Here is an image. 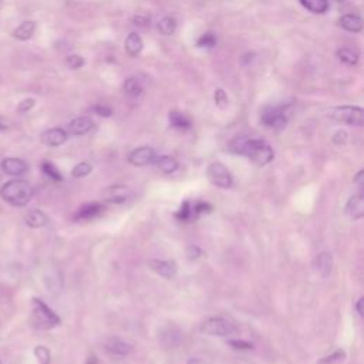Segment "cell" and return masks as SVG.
<instances>
[{"label":"cell","instance_id":"1","mask_svg":"<svg viewBox=\"0 0 364 364\" xmlns=\"http://www.w3.org/2000/svg\"><path fill=\"white\" fill-rule=\"evenodd\" d=\"M229 149L238 155H245L247 158L258 164V165H266L269 164L275 152L271 148V145H267L263 140H256L246 136H238L234 141L231 142Z\"/></svg>","mask_w":364,"mask_h":364},{"label":"cell","instance_id":"2","mask_svg":"<svg viewBox=\"0 0 364 364\" xmlns=\"http://www.w3.org/2000/svg\"><path fill=\"white\" fill-rule=\"evenodd\" d=\"M34 189L23 179H12L0 188V197L13 206H25L31 201Z\"/></svg>","mask_w":364,"mask_h":364},{"label":"cell","instance_id":"3","mask_svg":"<svg viewBox=\"0 0 364 364\" xmlns=\"http://www.w3.org/2000/svg\"><path fill=\"white\" fill-rule=\"evenodd\" d=\"M60 317L51 309L37 297H33L31 302V323L39 330H50L60 324Z\"/></svg>","mask_w":364,"mask_h":364},{"label":"cell","instance_id":"4","mask_svg":"<svg viewBox=\"0 0 364 364\" xmlns=\"http://www.w3.org/2000/svg\"><path fill=\"white\" fill-rule=\"evenodd\" d=\"M330 117L339 121V123L349 124L354 127H361L364 123V111L361 107H354V105H343V107H336L330 111Z\"/></svg>","mask_w":364,"mask_h":364},{"label":"cell","instance_id":"5","mask_svg":"<svg viewBox=\"0 0 364 364\" xmlns=\"http://www.w3.org/2000/svg\"><path fill=\"white\" fill-rule=\"evenodd\" d=\"M201 332L209 336H219L226 337L236 333V326L225 317H209L202 323Z\"/></svg>","mask_w":364,"mask_h":364},{"label":"cell","instance_id":"6","mask_svg":"<svg viewBox=\"0 0 364 364\" xmlns=\"http://www.w3.org/2000/svg\"><path fill=\"white\" fill-rule=\"evenodd\" d=\"M260 121L265 124L266 127L273 128V130L280 131L288 125V116H286V107H266L262 111Z\"/></svg>","mask_w":364,"mask_h":364},{"label":"cell","instance_id":"7","mask_svg":"<svg viewBox=\"0 0 364 364\" xmlns=\"http://www.w3.org/2000/svg\"><path fill=\"white\" fill-rule=\"evenodd\" d=\"M208 178L209 181L218 188H222V189H228L234 184V178L229 173V169L221 162H212L209 167H208Z\"/></svg>","mask_w":364,"mask_h":364},{"label":"cell","instance_id":"8","mask_svg":"<svg viewBox=\"0 0 364 364\" xmlns=\"http://www.w3.org/2000/svg\"><path fill=\"white\" fill-rule=\"evenodd\" d=\"M157 158L154 148L151 147H140V148L131 151L128 155V162L134 167H145L148 164H152Z\"/></svg>","mask_w":364,"mask_h":364},{"label":"cell","instance_id":"9","mask_svg":"<svg viewBox=\"0 0 364 364\" xmlns=\"http://www.w3.org/2000/svg\"><path fill=\"white\" fill-rule=\"evenodd\" d=\"M131 197H132V192H131L127 186L121 185L108 186V188L103 192L104 201L105 202H110V204H124V202H127Z\"/></svg>","mask_w":364,"mask_h":364},{"label":"cell","instance_id":"10","mask_svg":"<svg viewBox=\"0 0 364 364\" xmlns=\"http://www.w3.org/2000/svg\"><path fill=\"white\" fill-rule=\"evenodd\" d=\"M151 271L165 279H173L177 275V263L174 260H158L152 259L148 262Z\"/></svg>","mask_w":364,"mask_h":364},{"label":"cell","instance_id":"11","mask_svg":"<svg viewBox=\"0 0 364 364\" xmlns=\"http://www.w3.org/2000/svg\"><path fill=\"white\" fill-rule=\"evenodd\" d=\"M67 131H64L63 128H50L42 134V141L47 147H60L67 141Z\"/></svg>","mask_w":364,"mask_h":364},{"label":"cell","instance_id":"12","mask_svg":"<svg viewBox=\"0 0 364 364\" xmlns=\"http://www.w3.org/2000/svg\"><path fill=\"white\" fill-rule=\"evenodd\" d=\"M2 169L12 177H22L29 171V167L23 160L19 158H6L2 161Z\"/></svg>","mask_w":364,"mask_h":364},{"label":"cell","instance_id":"13","mask_svg":"<svg viewBox=\"0 0 364 364\" xmlns=\"http://www.w3.org/2000/svg\"><path fill=\"white\" fill-rule=\"evenodd\" d=\"M94 128V121L90 117L74 118L68 124V134L71 136H86Z\"/></svg>","mask_w":364,"mask_h":364},{"label":"cell","instance_id":"14","mask_svg":"<svg viewBox=\"0 0 364 364\" xmlns=\"http://www.w3.org/2000/svg\"><path fill=\"white\" fill-rule=\"evenodd\" d=\"M346 214L352 219H361L364 216V197L363 194L353 195L346 204Z\"/></svg>","mask_w":364,"mask_h":364},{"label":"cell","instance_id":"15","mask_svg":"<svg viewBox=\"0 0 364 364\" xmlns=\"http://www.w3.org/2000/svg\"><path fill=\"white\" fill-rule=\"evenodd\" d=\"M105 350L114 356H128L132 352V346L121 339H110L105 343Z\"/></svg>","mask_w":364,"mask_h":364},{"label":"cell","instance_id":"16","mask_svg":"<svg viewBox=\"0 0 364 364\" xmlns=\"http://www.w3.org/2000/svg\"><path fill=\"white\" fill-rule=\"evenodd\" d=\"M103 210H104V206L97 204V202L87 204L77 210V214L74 215V219L75 221H88V219H93L95 216H99Z\"/></svg>","mask_w":364,"mask_h":364},{"label":"cell","instance_id":"17","mask_svg":"<svg viewBox=\"0 0 364 364\" xmlns=\"http://www.w3.org/2000/svg\"><path fill=\"white\" fill-rule=\"evenodd\" d=\"M316 271L320 273L323 278H326L330 275V272L333 269V258L332 255L327 252H321L316 256L315 260Z\"/></svg>","mask_w":364,"mask_h":364},{"label":"cell","instance_id":"18","mask_svg":"<svg viewBox=\"0 0 364 364\" xmlns=\"http://www.w3.org/2000/svg\"><path fill=\"white\" fill-rule=\"evenodd\" d=\"M25 222L30 226V228H43L49 222V218L44 214L43 210L40 209H31L25 215Z\"/></svg>","mask_w":364,"mask_h":364},{"label":"cell","instance_id":"19","mask_svg":"<svg viewBox=\"0 0 364 364\" xmlns=\"http://www.w3.org/2000/svg\"><path fill=\"white\" fill-rule=\"evenodd\" d=\"M340 26L347 31L360 33L363 29V20L357 14H344L340 17Z\"/></svg>","mask_w":364,"mask_h":364},{"label":"cell","instance_id":"20","mask_svg":"<svg viewBox=\"0 0 364 364\" xmlns=\"http://www.w3.org/2000/svg\"><path fill=\"white\" fill-rule=\"evenodd\" d=\"M34 31H36V23L29 20V22H23L22 25L17 26V27L13 30L12 34L13 37L17 39L20 42H26V40H29V39L34 34Z\"/></svg>","mask_w":364,"mask_h":364},{"label":"cell","instance_id":"21","mask_svg":"<svg viewBox=\"0 0 364 364\" xmlns=\"http://www.w3.org/2000/svg\"><path fill=\"white\" fill-rule=\"evenodd\" d=\"M155 165L157 168L162 171L164 174H173L175 173L179 167V162L174 157H169V155H162V157H158L155 158Z\"/></svg>","mask_w":364,"mask_h":364},{"label":"cell","instance_id":"22","mask_svg":"<svg viewBox=\"0 0 364 364\" xmlns=\"http://www.w3.org/2000/svg\"><path fill=\"white\" fill-rule=\"evenodd\" d=\"M144 43L142 39L140 37V34L137 33H130L128 37L125 39V50L131 57H137L142 51Z\"/></svg>","mask_w":364,"mask_h":364},{"label":"cell","instance_id":"23","mask_svg":"<svg viewBox=\"0 0 364 364\" xmlns=\"http://www.w3.org/2000/svg\"><path fill=\"white\" fill-rule=\"evenodd\" d=\"M168 118H169L171 127H174V128H178V130H188V128H191V120L186 117L185 114H182V112L171 111Z\"/></svg>","mask_w":364,"mask_h":364},{"label":"cell","instance_id":"24","mask_svg":"<svg viewBox=\"0 0 364 364\" xmlns=\"http://www.w3.org/2000/svg\"><path fill=\"white\" fill-rule=\"evenodd\" d=\"M302 6L315 14H323L329 10V0H300Z\"/></svg>","mask_w":364,"mask_h":364},{"label":"cell","instance_id":"25","mask_svg":"<svg viewBox=\"0 0 364 364\" xmlns=\"http://www.w3.org/2000/svg\"><path fill=\"white\" fill-rule=\"evenodd\" d=\"M337 57L340 59V62L344 63L347 66H356L358 63V53H356L352 49H347V47L337 50Z\"/></svg>","mask_w":364,"mask_h":364},{"label":"cell","instance_id":"26","mask_svg":"<svg viewBox=\"0 0 364 364\" xmlns=\"http://www.w3.org/2000/svg\"><path fill=\"white\" fill-rule=\"evenodd\" d=\"M158 30H160L161 34H164V36H171V34H174L175 33V30H177V22H175V19L174 17H169V16H167V17H162V19L158 22Z\"/></svg>","mask_w":364,"mask_h":364},{"label":"cell","instance_id":"27","mask_svg":"<svg viewBox=\"0 0 364 364\" xmlns=\"http://www.w3.org/2000/svg\"><path fill=\"white\" fill-rule=\"evenodd\" d=\"M124 91H125V94H128L130 97H138V95L142 94L144 88H142L140 81L131 77V79L125 80V83H124Z\"/></svg>","mask_w":364,"mask_h":364},{"label":"cell","instance_id":"28","mask_svg":"<svg viewBox=\"0 0 364 364\" xmlns=\"http://www.w3.org/2000/svg\"><path fill=\"white\" fill-rule=\"evenodd\" d=\"M42 169H43V173L46 174L49 178L53 179V181H63L62 173H60L56 168V165L51 164L50 161H44L43 164H42Z\"/></svg>","mask_w":364,"mask_h":364},{"label":"cell","instance_id":"29","mask_svg":"<svg viewBox=\"0 0 364 364\" xmlns=\"http://www.w3.org/2000/svg\"><path fill=\"white\" fill-rule=\"evenodd\" d=\"M91 171H93V165H91L90 162H80V164H77V165L73 168L71 175H73L74 178H83V177H87Z\"/></svg>","mask_w":364,"mask_h":364},{"label":"cell","instance_id":"30","mask_svg":"<svg viewBox=\"0 0 364 364\" xmlns=\"http://www.w3.org/2000/svg\"><path fill=\"white\" fill-rule=\"evenodd\" d=\"M34 356H36L40 364H50V361H51L50 350L47 347H44V346H37L34 349Z\"/></svg>","mask_w":364,"mask_h":364},{"label":"cell","instance_id":"31","mask_svg":"<svg viewBox=\"0 0 364 364\" xmlns=\"http://www.w3.org/2000/svg\"><path fill=\"white\" fill-rule=\"evenodd\" d=\"M198 47H205V49H212L216 46V37L212 33H205L197 42Z\"/></svg>","mask_w":364,"mask_h":364},{"label":"cell","instance_id":"32","mask_svg":"<svg viewBox=\"0 0 364 364\" xmlns=\"http://www.w3.org/2000/svg\"><path fill=\"white\" fill-rule=\"evenodd\" d=\"M346 358V352L344 350H336L332 356H327V357L321 358L320 364H336L341 363Z\"/></svg>","mask_w":364,"mask_h":364},{"label":"cell","instance_id":"33","mask_svg":"<svg viewBox=\"0 0 364 364\" xmlns=\"http://www.w3.org/2000/svg\"><path fill=\"white\" fill-rule=\"evenodd\" d=\"M66 64H67V67L71 68V70H79V68H81L86 64V60L81 56H79V54H71V56L67 57Z\"/></svg>","mask_w":364,"mask_h":364},{"label":"cell","instance_id":"34","mask_svg":"<svg viewBox=\"0 0 364 364\" xmlns=\"http://www.w3.org/2000/svg\"><path fill=\"white\" fill-rule=\"evenodd\" d=\"M177 216H178L179 219H182V221H188V219H191L192 216H194V206L186 201L185 204L182 205V208L179 209L178 215Z\"/></svg>","mask_w":364,"mask_h":364},{"label":"cell","instance_id":"35","mask_svg":"<svg viewBox=\"0 0 364 364\" xmlns=\"http://www.w3.org/2000/svg\"><path fill=\"white\" fill-rule=\"evenodd\" d=\"M214 97H215V104L219 108H225L228 105V95H226V93L223 91L222 88H216Z\"/></svg>","mask_w":364,"mask_h":364},{"label":"cell","instance_id":"36","mask_svg":"<svg viewBox=\"0 0 364 364\" xmlns=\"http://www.w3.org/2000/svg\"><path fill=\"white\" fill-rule=\"evenodd\" d=\"M34 104H36L34 99L23 100V101H22V103H19V105H17V111H19L20 114H25V112L30 111L31 108L34 107Z\"/></svg>","mask_w":364,"mask_h":364},{"label":"cell","instance_id":"37","mask_svg":"<svg viewBox=\"0 0 364 364\" xmlns=\"http://www.w3.org/2000/svg\"><path fill=\"white\" fill-rule=\"evenodd\" d=\"M229 344L232 346L234 349H238V350H251V349H253L252 343L243 341V340H229Z\"/></svg>","mask_w":364,"mask_h":364},{"label":"cell","instance_id":"38","mask_svg":"<svg viewBox=\"0 0 364 364\" xmlns=\"http://www.w3.org/2000/svg\"><path fill=\"white\" fill-rule=\"evenodd\" d=\"M94 111H95V114L101 116V117H111L112 116L111 107H108V105H104V104L94 105Z\"/></svg>","mask_w":364,"mask_h":364},{"label":"cell","instance_id":"39","mask_svg":"<svg viewBox=\"0 0 364 364\" xmlns=\"http://www.w3.org/2000/svg\"><path fill=\"white\" fill-rule=\"evenodd\" d=\"M186 256H188V259L189 260L198 259V258L201 256V249H199L198 246H195V245H191V246H188Z\"/></svg>","mask_w":364,"mask_h":364},{"label":"cell","instance_id":"40","mask_svg":"<svg viewBox=\"0 0 364 364\" xmlns=\"http://www.w3.org/2000/svg\"><path fill=\"white\" fill-rule=\"evenodd\" d=\"M347 132L344 130H339L334 132L333 136V142L334 144H344L347 141Z\"/></svg>","mask_w":364,"mask_h":364},{"label":"cell","instance_id":"41","mask_svg":"<svg viewBox=\"0 0 364 364\" xmlns=\"http://www.w3.org/2000/svg\"><path fill=\"white\" fill-rule=\"evenodd\" d=\"M132 22L137 26H147L149 23V17H147V16H136Z\"/></svg>","mask_w":364,"mask_h":364},{"label":"cell","instance_id":"42","mask_svg":"<svg viewBox=\"0 0 364 364\" xmlns=\"http://www.w3.org/2000/svg\"><path fill=\"white\" fill-rule=\"evenodd\" d=\"M363 179H364V171H360V173L356 175V178H354V184H357L358 188H363Z\"/></svg>","mask_w":364,"mask_h":364},{"label":"cell","instance_id":"43","mask_svg":"<svg viewBox=\"0 0 364 364\" xmlns=\"http://www.w3.org/2000/svg\"><path fill=\"white\" fill-rule=\"evenodd\" d=\"M363 303H364V299L363 297H360L357 300V304H356V310H357L358 316H361L363 317Z\"/></svg>","mask_w":364,"mask_h":364},{"label":"cell","instance_id":"44","mask_svg":"<svg viewBox=\"0 0 364 364\" xmlns=\"http://www.w3.org/2000/svg\"><path fill=\"white\" fill-rule=\"evenodd\" d=\"M87 364H99V360H97V357H95L94 354H91V356L88 357V360H87Z\"/></svg>","mask_w":364,"mask_h":364},{"label":"cell","instance_id":"45","mask_svg":"<svg viewBox=\"0 0 364 364\" xmlns=\"http://www.w3.org/2000/svg\"><path fill=\"white\" fill-rule=\"evenodd\" d=\"M5 130H6V125H5V124L0 123V131H5Z\"/></svg>","mask_w":364,"mask_h":364},{"label":"cell","instance_id":"46","mask_svg":"<svg viewBox=\"0 0 364 364\" xmlns=\"http://www.w3.org/2000/svg\"><path fill=\"white\" fill-rule=\"evenodd\" d=\"M337 2H344V0H337Z\"/></svg>","mask_w":364,"mask_h":364}]
</instances>
